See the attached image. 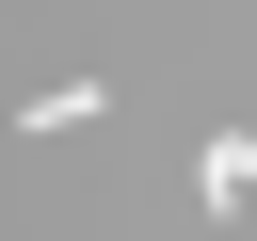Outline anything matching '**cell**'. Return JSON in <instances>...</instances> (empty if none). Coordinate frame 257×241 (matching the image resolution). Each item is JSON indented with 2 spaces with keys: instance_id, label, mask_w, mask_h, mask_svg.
<instances>
[{
  "instance_id": "obj_1",
  "label": "cell",
  "mask_w": 257,
  "mask_h": 241,
  "mask_svg": "<svg viewBox=\"0 0 257 241\" xmlns=\"http://www.w3.org/2000/svg\"><path fill=\"white\" fill-rule=\"evenodd\" d=\"M193 193H209V209H241V193H257V145H241V129H209V161H193Z\"/></svg>"
}]
</instances>
